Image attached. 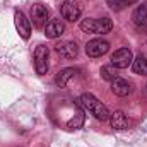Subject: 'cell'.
<instances>
[{"instance_id": "12", "label": "cell", "mask_w": 147, "mask_h": 147, "mask_svg": "<svg viewBox=\"0 0 147 147\" xmlns=\"http://www.w3.org/2000/svg\"><path fill=\"white\" fill-rule=\"evenodd\" d=\"M111 91L116 94V96H128L130 94V91H132V87H130V82H127L125 79H115V80H111Z\"/></svg>"}, {"instance_id": "9", "label": "cell", "mask_w": 147, "mask_h": 147, "mask_svg": "<svg viewBox=\"0 0 147 147\" xmlns=\"http://www.w3.org/2000/svg\"><path fill=\"white\" fill-rule=\"evenodd\" d=\"M31 19L36 28H43L48 24V9L41 3H36L31 7Z\"/></svg>"}, {"instance_id": "4", "label": "cell", "mask_w": 147, "mask_h": 147, "mask_svg": "<svg viewBox=\"0 0 147 147\" xmlns=\"http://www.w3.org/2000/svg\"><path fill=\"white\" fill-rule=\"evenodd\" d=\"M48 46L45 45H38L36 50H34V67H36V72L39 75L48 72Z\"/></svg>"}, {"instance_id": "5", "label": "cell", "mask_w": 147, "mask_h": 147, "mask_svg": "<svg viewBox=\"0 0 147 147\" xmlns=\"http://www.w3.org/2000/svg\"><path fill=\"white\" fill-rule=\"evenodd\" d=\"M82 14V7L77 0H65L62 3V16L63 19L70 21V22H75Z\"/></svg>"}, {"instance_id": "13", "label": "cell", "mask_w": 147, "mask_h": 147, "mask_svg": "<svg viewBox=\"0 0 147 147\" xmlns=\"http://www.w3.org/2000/svg\"><path fill=\"white\" fill-rule=\"evenodd\" d=\"M132 21L137 28H147V5H139L134 10Z\"/></svg>"}, {"instance_id": "14", "label": "cell", "mask_w": 147, "mask_h": 147, "mask_svg": "<svg viewBox=\"0 0 147 147\" xmlns=\"http://www.w3.org/2000/svg\"><path fill=\"white\" fill-rule=\"evenodd\" d=\"M75 74H77V70H75V69H70V67L60 70V72L57 74V77H55L57 86H58V87H65V86L69 84V80H70L72 77H75Z\"/></svg>"}, {"instance_id": "17", "label": "cell", "mask_w": 147, "mask_h": 147, "mask_svg": "<svg viewBox=\"0 0 147 147\" xmlns=\"http://www.w3.org/2000/svg\"><path fill=\"white\" fill-rule=\"evenodd\" d=\"M134 2H137V0H106V3L113 10H121V9H125L127 5H130Z\"/></svg>"}, {"instance_id": "16", "label": "cell", "mask_w": 147, "mask_h": 147, "mask_svg": "<svg viewBox=\"0 0 147 147\" xmlns=\"http://www.w3.org/2000/svg\"><path fill=\"white\" fill-rule=\"evenodd\" d=\"M101 77L105 79V80H115L116 77H118V72H116V69L113 67V65H105L103 69H101Z\"/></svg>"}, {"instance_id": "2", "label": "cell", "mask_w": 147, "mask_h": 147, "mask_svg": "<svg viewBox=\"0 0 147 147\" xmlns=\"http://www.w3.org/2000/svg\"><path fill=\"white\" fill-rule=\"evenodd\" d=\"M113 28L110 17H101V19H84L80 22V29L84 33H94V34H105L110 33Z\"/></svg>"}, {"instance_id": "11", "label": "cell", "mask_w": 147, "mask_h": 147, "mask_svg": "<svg viewBox=\"0 0 147 147\" xmlns=\"http://www.w3.org/2000/svg\"><path fill=\"white\" fill-rule=\"evenodd\" d=\"M110 123L115 130H125L130 125V121H128V118H127V115L123 111H113V113H110Z\"/></svg>"}, {"instance_id": "10", "label": "cell", "mask_w": 147, "mask_h": 147, "mask_svg": "<svg viewBox=\"0 0 147 147\" xmlns=\"http://www.w3.org/2000/svg\"><path fill=\"white\" fill-rule=\"evenodd\" d=\"M65 33V24L60 19H51L48 21V24L45 26V36L50 39H57Z\"/></svg>"}, {"instance_id": "7", "label": "cell", "mask_w": 147, "mask_h": 147, "mask_svg": "<svg viewBox=\"0 0 147 147\" xmlns=\"http://www.w3.org/2000/svg\"><path fill=\"white\" fill-rule=\"evenodd\" d=\"M55 51H57L62 58L70 60V58H75V57H77L79 46H77L75 41H60V43L55 45Z\"/></svg>"}, {"instance_id": "3", "label": "cell", "mask_w": 147, "mask_h": 147, "mask_svg": "<svg viewBox=\"0 0 147 147\" xmlns=\"http://www.w3.org/2000/svg\"><path fill=\"white\" fill-rule=\"evenodd\" d=\"M134 62V55L128 48H120L111 55V65L115 69H127Z\"/></svg>"}, {"instance_id": "8", "label": "cell", "mask_w": 147, "mask_h": 147, "mask_svg": "<svg viewBox=\"0 0 147 147\" xmlns=\"http://www.w3.org/2000/svg\"><path fill=\"white\" fill-rule=\"evenodd\" d=\"M14 22H16V29H17L19 36L28 39L29 34H31V24H29V21L26 19V16L21 10H16L14 12Z\"/></svg>"}, {"instance_id": "15", "label": "cell", "mask_w": 147, "mask_h": 147, "mask_svg": "<svg viewBox=\"0 0 147 147\" xmlns=\"http://www.w3.org/2000/svg\"><path fill=\"white\" fill-rule=\"evenodd\" d=\"M132 69H134V72L139 74V75H147V58L142 57V55H139L137 58H134Z\"/></svg>"}, {"instance_id": "1", "label": "cell", "mask_w": 147, "mask_h": 147, "mask_svg": "<svg viewBox=\"0 0 147 147\" xmlns=\"http://www.w3.org/2000/svg\"><path fill=\"white\" fill-rule=\"evenodd\" d=\"M80 105L89 111L94 118H98V120H101V121H105V120L110 118V111H108V108H106L96 96H92L91 92H86V94L80 96Z\"/></svg>"}, {"instance_id": "6", "label": "cell", "mask_w": 147, "mask_h": 147, "mask_svg": "<svg viewBox=\"0 0 147 147\" xmlns=\"http://www.w3.org/2000/svg\"><path fill=\"white\" fill-rule=\"evenodd\" d=\"M110 50V43L105 41V39H91L87 45H86V53L92 58H98V57H103L106 51Z\"/></svg>"}]
</instances>
